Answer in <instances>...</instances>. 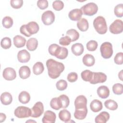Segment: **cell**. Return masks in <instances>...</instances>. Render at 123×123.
Here are the masks:
<instances>
[{"label": "cell", "instance_id": "9", "mask_svg": "<svg viewBox=\"0 0 123 123\" xmlns=\"http://www.w3.org/2000/svg\"><path fill=\"white\" fill-rule=\"evenodd\" d=\"M107 75L102 72H93L91 81L89 82L91 84L103 83L107 80Z\"/></svg>", "mask_w": 123, "mask_h": 123}, {"label": "cell", "instance_id": "29", "mask_svg": "<svg viewBox=\"0 0 123 123\" xmlns=\"http://www.w3.org/2000/svg\"><path fill=\"white\" fill-rule=\"evenodd\" d=\"M68 50L67 48L63 47H60L55 57L59 59H65L68 56Z\"/></svg>", "mask_w": 123, "mask_h": 123}, {"label": "cell", "instance_id": "41", "mask_svg": "<svg viewBox=\"0 0 123 123\" xmlns=\"http://www.w3.org/2000/svg\"><path fill=\"white\" fill-rule=\"evenodd\" d=\"M115 15L118 17H122L123 16V4L122 3L117 5L114 9Z\"/></svg>", "mask_w": 123, "mask_h": 123}, {"label": "cell", "instance_id": "11", "mask_svg": "<svg viewBox=\"0 0 123 123\" xmlns=\"http://www.w3.org/2000/svg\"><path fill=\"white\" fill-rule=\"evenodd\" d=\"M2 75L5 80L11 81L15 79L16 77V73L13 68L11 67H7L4 69Z\"/></svg>", "mask_w": 123, "mask_h": 123}, {"label": "cell", "instance_id": "25", "mask_svg": "<svg viewBox=\"0 0 123 123\" xmlns=\"http://www.w3.org/2000/svg\"><path fill=\"white\" fill-rule=\"evenodd\" d=\"M26 48L29 51H34L36 50L38 46V41L34 37L29 38L26 42Z\"/></svg>", "mask_w": 123, "mask_h": 123}, {"label": "cell", "instance_id": "30", "mask_svg": "<svg viewBox=\"0 0 123 123\" xmlns=\"http://www.w3.org/2000/svg\"><path fill=\"white\" fill-rule=\"evenodd\" d=\"M44 70L43 64L41 62H37L33 67V73L36 75L41 74Z\"/></svg>", "mask_w": 123, "mask_h": 123}, {"label": "cell", "instance_id": "45", "mask_svg": "<svg viewBox=\"0 0 123 123\" xmlns=\"http://www.w3.org/2000/svg\"><path fill=\"white\" fill-rule=\"evenodd\" d=\"M114 62L118 65H122L123 63V53L122 52L117 53L114 58Z\"/></svg>", "mask_w": 123, "mask_h": 123}, {"label": "cell", "instance_id": "46", "mask_svg": "<svg viewBox=\"0 0 123 123\" xmlns=\"http://www.w3.org/2000/svg\"><path fill=\"white\" fill-rule=\"evenodd\" d=\"M72 42L71 38L67 36L62 37L59 39V43L60 45L64 46H66L69 45Z\"/></svg>", "mask_w": 123, "mask_h": 123}, {"label": "cell", "instance_id": "34", "mask_svg": "<svg viewBox=\"0 0 123 123\" xmlns=\"http://www.w3.org/2000/svg\"><path fill=\"white\" fill-rule=\"evenodd\" d=\"M93 72L88 70H86L82 72L81 76L82 79L86 82H90L91 80Z\"/></svg>", "mask_w": 123, "mask_h": 123}, {"label": "cell", "instance_id": "1", "mask_svg": "<svg viewBox=\"0 0 123 123\" xmlns=\"http://www.w3.org/2000/svg\"><path fill=\"white\" fill-rule=\"evenodd\" d=\"M46 66L48 69V75L52 79H56L59 77L61 74L64 70V65L62 63L53 59H48L46 62Z\"/></svg>", "mask_w": 123, "mask_h": 123}, {"label": "cell", "instance_id": "15", "mask_svg": "<svg viewBox=\"0 0 123 123\" xmlns=\"http://www.w3.org/2000/svg\"><path fill=\"white\" fill-rule=\"evenodd\" d=\"M97 92L99 97L104 99L107 98L110 95V90L109 88L105 86H99L97 89Z\"/></svg>", "mask_w": 123, "mask_h": 123}, {"label": "cell", "instance_id": "14", "mask_svg": "<svg viewBox=\"0 0 123 123\" xmlns=\"http://www.w3.org/2000/svg\"><path fill=\"white\" fill-rule=\"evenodd\" d=\"M82 14L81 9H74L69 12L68 17L72 21H79L81 18Z\"/></svg>", "mask_w": 123, "mask_h": 123}, {"label": "cell", "instance_id": "18", "mask_svg": "<svg viewBox=\"0 0 123 123\" xmlns=\"http://www.w3.org/2000/svg\"><path fill=\"white\" fill-rule=\"evenodd\" d=\"M90 108L93 112H98L102 109V103L98 99H94L90 104Z\"/></svg>", "mask_w": 123, "mask_h": 123}, {"label": "cell", "instance_id": "27", "mask_svg": "<svg viewBox=\"0 0 123 123\" xmlns=\"http://www.w3.org/2000/svg\"><path fill=\"white\" fill-rule=\"evenodd\" d=\"M77 27L82 32L86 31L89 27L87 20L84 18H81L77 23Z\"/></svg>", "mask_w": 123, "mask_h": 123}, {"label": "cell", "instance_id": "35", "mask_svg": "<svg viewBox=\"0 0 123 123\" xmlns=\"http://www.w3.org/2000/svg\"><path fill=\"white\" fill-rule=\"evenodd\" d=\"M13 20L12 19L10 16H5L4 17L2 21V25L4 27L6 28H11L13 25Z\"/></svg>", "mask_w": 123, "mask_h": 123}, {"label": "cell", "instance_id": "36", "mask_svg": "<svg viewBox=\"0 0 123 123\" xmlns=\"http://www.w3.org/2000/svg\"><path fill=\"white\" fill-rule=\"evenodd\" d=\"M0 46L4 49H8L12 46L11 39L10 37H5L3 38L0 42Z\"/></svg>", "mask_w": 123, "mask_h": 123}, {"label": "cell", "instance_id": "28", "mask_svg": "<svg viewBox=\"0 0 123 123\" xmlns=\"http://www.w3.org/2000/svg\"><path fill=\"white\" fill-rule=\"evenodd\" d=\"M18 99L21 103L26 104L30 100V95L25 91H22L18 96Z\"/></svg>", "mask_w": 123, "mask_h": 123}, {"label": "cell", "instance_id": "7", "mask_svg": "<svg viewBox=\"0 0 123 123\" xmlns=\"http://www.w3.org/2000/svg\"><path fill=\"white\" fill-rule=\"evenodd\" d=\"M41 20L45 25H51L55 21L54 13L51 11H46L42 13Z\"/></svg>", "mask_w": 123, "mask_h": 123}, {"label": "cell", "instance_id": "5", "mask_svg": "<svg viewBox=\"0 0 123 123\" xmlns=\"http://www.w3.org/2000/svg\"><path fill=\"white\" fill-rule=\"evenodd\" d=\"M14 115L18 118H28L31 115V110L25 106H19L14 110Z\"/></svg>", "mask_w": 123, "mask_h": 123}, {"label": "cell", "instance_id": "3", "mask_svg": "<svg viewBox=\"0 0 123 123\" xmlns=\"http://www.w3.org/2000/svg\"><path fill=\"white\" fill-rule=\"evenodd\" d=\"M101 56L104 59L110 58L113 54L112 45L109 42L103 43L100 47Z\"/></svg>", "mask_w": 123, "mask_h": 123}, {"label": "cell", "instance_id": "20", "mask_svg": "<svg viewBox=\"0 0 123 123\" xmlns=\"http://www.w3.org/2000/svg\"><path fill=\"white\" fill-rule=\"evenodd\" d=\"M31 74V71L27 66H21L19 70V74L21 78L25 79L28 78Z\"/></svg>", "mask_w": 123, "mask_h": 123}, {"label": "cell", "instance_id": "17", "mask_svg": "<svg viewBox=\"0 0 123 123\" xmlns=\"http://www.w3.org/2000/svg\"><path fill=\"white\" fill-rule=\"evenodd\" d=\"M26 28L28 33L32 36V35L36 34L38 32L39 27L37 23L32 21L29 22L26 25Z\"/></svg>", "mask_w": 123, "mask_h": 123}, {"label": "cell", "instance_id": "4", "mask_svg": "<svg viewBox=\"0 0 123 123\" xmlns=\"http://www.w3.org/2000/svg\"><path fill=\"white\" fill-rule=\"evenodd\" d=\"M81 10L84 14L87 16H92L97 12L98 7L95 3L89 2L83 6Z\"/></svg>", "mask_w": 123, "mask_h": 123}, {"label": "cell", "instance_id": "21", "mask_svg": "<svg viewBox=\"0 0 123 123\" xmlns=\"http://www.w3.org/2000/svg\"><path fill=\"white\" fill-rule=\"evenodd\" d=\"M13 42L14 46L18 48H20L25 46L26 43L25 38L20 36L16 35L13 38Z\"/></svg>", "mask_w": 123, "mask_h": 123}, {"label": "cell", "instance_id": "38", "mask_svg": "<svg viewBox=\"0 0 123 123\" xmlns=\"http://www.w3.org/2000/svg\"><path fill=\"white\" fill-rule=\"evenodd\" d=\"M59 97L62 103V108L64 109L67 108L70 103V100L68 97L66 95L62 94Z\"/></svg>", "mask_w": 123, "mask_h": 123}, {"label": "cell", "instance_id": "39", "mask_svg": "<svg viewBox=\"0 0 123 123\" xmlns=\"http://www.w3.org/2000/svg\"><path fill=\"white\" fill-rule=\"evenodd\" d=\"M67 82L63 79L59 80L56 84L57 89L60 91H63L66 89L67 87Z\"/></svg>", "mask_w": 123, "mask_h": 123}, {"label": "cell", "instance_id": "16", "mask_svg": "<svg viewBox=\"0 0 123 123\" xmlns=\"http://www.w3.org/2000/svg\"><path fill=\"white\" fill-rule=\"evenodd\" d=\"M109 119V113L107 111H102L96 117L95 121L97 123H106Z\"/></svg>", "mask_w": 123, "mask_h": 123}, {"label": "cell", "instance_id": "42", "mask_svg": "<svg viewBox=\"0 0 123 123\" xmlns=\"http://www.w3.org/2000/svg\"><path fill=\"white\" fill-rule=\"evenodd\" d=\"M60 46L56 44H51L48 49L49 53L52 56H55L56 54L58 51L59 48H60Z\"/></svg>", "mask_w": 123, "mask_h": 123}, {"label": "cell", "instance_id": "33", "mask_svg": "<svg viewBox=\"0 0 123 123\" xmlns=\"http://www.w3.org/2000/svg\"><path fill=\"white\" fill-rule=\"evenodd\" d=\"M104 105L105 107L110 110L114 111L118 108L117 103L112 99H108L106 100L104 102Z\"/></svg>", "mask_w": 123, "mask_h": 123}, {"label": "cell", "instance_id": "47", "mask_svg": "<svg viewBox=\"0 0 123 123\" xmlns=\"http://www.w3.org/2000/svg\"><path fill=\"white\" fill-rule=\"evenodd\" d=\"M37 6L41 10H44L49 6L48 1L47 0H39L37 1Z\"/></svg>", "mask_w": 123, "mask_h": 123}, {"label": "cell", "instance_id": "37", "mask_svg": "<svg viewBox=\"0 0 123 123\" xmlns=\"http://www.w3.org/2000/svg\"><path fill=\"white\" fill-rule=\"evenodd\" d=\"M112 91L114 94L120 95L123 93V85L121 83H116L112 86Z\"/></svg>", "mask_w": 123, "mask_h": 123}, {"label": "cell", "instance_id": "48", "mask_svg": "<svg viewBox=\"0 0 123 123\" xmlns=\"http://www.w3.org/2000/svg\"><path fill=\"white\" fill-rule=\"evenodd\" d=\"M78 78V75L75 72H71L69 73L67 77L68 81L70 82L73 83L75 82Z\"/></svg>", "mask_w": 123, "mask_h": 123}, {"label": "cell", "instance_id": "26", "mask_svg": "<svg viewBox=\"0 0 123 123\" xmlns=\"http://www.w3.org/2000/svg\"><path fill=\"white\" fill-rule=\"evenodd\" d=\"M87 108H85L83 109L75 110L74 112V117L77 120H83L84 119L87 114Z\"/></svg>", "mask_w": 123, "mask_h": 123}, {"label": "cell", "instance_id": "2", "mask_svg": "<svg viewBox=\"0 0 123 123\" xmlns=\"http://www.w3.org/2000/svg\"><path fill=\"white\" fill-rule=\"evenodd\" d=\"M93 26L96 31L99 34H104L107 31V25L105 18L101 16L96 17L93 21Z\"/></svg>", "mask_w": 123, "mask_h": 123}, {"label": "cell", "instance_id": "50", "mask_svg": "<svg viewBox=\"0 0 123 123\" xmlns=\"http://www.w3.org/2000/svg\"><path fill=\"white\" fill-rule=\"evenodd\" d=\"M6 118V115L4 113H0V122L2 123L4 122Z\"/></svg>", "mask_w": 123, "mask_h": 123}, {"label": "cell", "instance_id": "22", "mask_svg": "<svg viewBox=\"0 0 123 123\" xmlns=\"http://www.w3.org/2000/svg\"><path fill=\"white\" fill-rule=\"evenodd\" d=\"M0 101L1 103L4 105L10 104L12 101V95L7 92L2 93L0 96Z\"/></svg>", "mask_w": 123, "mask_h": 123}, {"label": "cell", "instance_id": "32", "mask_svg": "<svg viewBox=\"0 0 123 123\" xmlns=\"http://www.w3.org/2000/svg\"><path fill=\"white\" fill-rule=\"evenodd\" d=\"M66 34L71 38L72 42L78 40L79 37V33L74 29H70L67 30Z\"/></svg>", "mask_w": 123, "mask_h": 123}, {"label": "cell", "instance_id": "8", "mask_svg": "<svg viewBox=\"0 0 123 123\" xmlns=\"http://www.w3.org/2000/svg\"><path fill=\"white\" fill-rule=\"evenodd\" d=\"M44 106L40 101L36 102L31 109V115L33 118H38L40 117L44 112Z\"/></svg>", "mask_w": 123, "mask_h": 123}, {"label": "cell", "instance_id": "24", "mask_svg": "<svg viewBox=\"0 0 123 123\" xmlns=\"http://www.w3.org/2000/svg\"><path fill=\"white\" fill-rule=\"evenodd\" d=\"M59 118L61 121L65 123H68L71 120V114L67 110L63 109L59 112Z\"/></svg>", "mask_w": 123, "mask_h": 123}, {"label": "cell", "instance_id": "23", "mask_svg": "<svg viewBox=\"0 0 123 123\" xmlns=\"http://www.w3.org/2000/svg\"><path fill=\"white\" fill-rule=\"evenodd\" d=\"M82 61L85 65L86 66L90 67L94 65L95 64V59L92 55L86 54L83 57Z\"/></svg>", "mask_w": 123, "mask_h": 123}, {"label": "cell", "instance_id": "13", "mask_svg": "<svg viewBox=\"0 0 123 123\" xmlns=\"http://www.w3.org/2000/svg\"><path fill=\"white\" fill-rule=\"evenodd\" d=\"M17 59L19 62L26 63L30 60V54L26 49H22L18 52Z\"/></svg>", "mask_w": 123, "mask_h": 123}, {"label": "cell", "instance_id": "10", "mask_svg": "<svg viewBox=\"0 0 123 123\" xmlns=\"http://www.w3.org/2000/svg\"><path fill=\"white\" fill-rule=\"evenodd\" d=\"M87 99L84 95L77 96L74 100L75 110L83 109L87 108Z\"/></svg>", "mask_w": 123, "mask_h": 123}, {"label": "cell", "instance_id": "31", "mask_svg": "<svg viewBox=\"0 0 123 123\" xmlns=\"http://www.w3.org/2000/svg\"><path fill=\"white\" fill-rule=\"evenodd\" d=\"M50 106L52 109L55 110H58L62 108V103L59 97L52 98L50 102Z\"/></svg>", "mask_w": 123, "mask_h": 123}, {"label": "cell", "instance_id": "12", "mask_svg": "<svg viewBox=\"0 0 123 123\" xmlns=\"http://www.w3.org/2000/svg\"><path fill=\"white\" fill-rule=\"evenodd\" d=\"M56 119V115L55 112L48 110L45 112L42 122L43 123H53L55 122Z\"/></svg>", "mask_w": 123, "mask_h": 123}, {"label": "cell", "instance_id": "40", "mask_svg": "<svg viewBox=\"0 0 123 123\" xmlns=\"http://www.w3.org/2000/svg\"><path fill=\"white\" fill-rule=\"evenodd\" d=\"M98 44L95 40H91L88 41L86 45V49L90 51H94L96 50L98 48Z\"/></svg>", "mask_w": 123, "mask_h": 123}, {"label": "cell", "instance_id": "44", "mask_svg": "<svg viewBox=\"0 0 123 123\" xmlns=\"http://www.w3.org/2000/svg\"><path fill=\"white\" fill-rule=\"evenodd\" d=\"M11 6L14 9H19L23 5L22 0H11L10 1Z\"/></svg>", "mask_w": 123, "mask_h": 123}, {"label": "cell", "instance_id": "6", "mask_svg": "<svg viewBox=\"0 0 123 123\" xmlns=\"http://www.w3.org/2000/svg\"><path fill=\"white\" fill-rule=\"evenodd\" d=\"M109 30L113 34H118L123 32V22L121 20H115L109 26Z\"/></svg>", "mask_w": 123, "mask_h": 123}, {"label": "cell", "instance_id": "19", "mask_svg": "<svg viewBox=\"0 0 123 123\" xmlns=\"http://www.w3.org/2000/svg\"><path fill=\"white\" fill-rule=\"evenodd\" d=\"M72 53L75 56H80L84 52V48L81 43H77L73 44L71 47Z\"/></svg>", "mask_w": 123, "mask_h": 123}, {"label": "cell", "instance_id": "43", "mask_svg": "<svg viewBox=\"0 0 123 123\" xmlns=\"http://www.w3.org/2000/svg\"><path fill=\"white\" fill-rule=\"evenodd\" d=\"M53 8L57 11L62 10L64 7V3L61 0H55L52 3Z\"/></svg>", "mask_w": 123, "mask_h": 123}, {"label": "cell", "instance_id": "49", "mask_svg": "<svg viewBox=\"0 0 123 123\" xmlns=\"http://www.w3.org/2000/svg\"><path fill=\"white\" fill-rule=\"evenodd\" d=\"M20 32L22 34H23L25 36L27 37H29L31 35L28 33L27 28H26V25H22L20 28Z\"/></svg>", "mask_w": 123, "mask_h": 123}, {"label": "cell", "instance_id": "51", "mask_svg": "<svg viewBox=\"0 0 123 123\" xmlns=\"http://www.w3.org/2000/svg\"><path fill=\"white\" fill-rule=\"evenodd\" d=\"M123 70H121L120 71V73H119V74H118V76H119V78L121 79V80H122V77H123Z\"/></svg>", "mask_w": 123, "mask_h": 123}]
</instances>
